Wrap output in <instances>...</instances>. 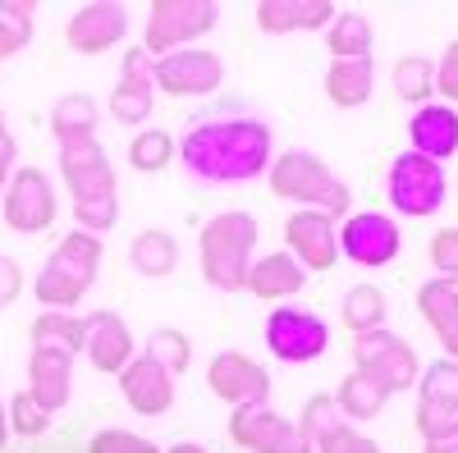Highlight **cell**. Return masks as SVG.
<instances>
[{
  "label": "cell",
  "mask_w": 458,
  "mask_h": 453,
  "mask_svg": "<svg viewBox=\"0 0 458 453\" xmlns=\"http://www.w3.org/2000/svg\"><path fill=\"white\" fill-rule=\"evenodd\" d=\"M120 390L129 398L133 412H142V417H161V412H170L174 403V375L161 371L157 362H147V357H129V366L120 371Z\"/></svg>",
  "instance_id": "ffe728a7"
},
{
  "label": "cell",
  "mask_w": 458,
  "mask_h": 453,
  "mask_svg": "<svg viewBox=\"0 0 458 453\" xmlns=\"http://www.w3.org/2000/svg\"><path fill=\"white\" fill-rule=\"evenodd\" d=\"M5 440H10V422H5V407H0V449H5Z\"/></svg>",
  "instance_id": "f6af8a7d"
},
{
  "label": "cell",
  "mask_w": 458,
  "mask_h": 453,
  "mask_svg": "<svg viewBox=\"0 0 458 453\" xmlns=\"http://www.w3.org/2000/svg\"><path fill=\"white\" fill-rule=\"evenodd\" d=\"M10 426H14L19 435H47L51 412L37 407V403H32V394H14V398H10Z\"/></svg>",
  "instance_id": "74e56055"
},
{
  "label": "cell",
  "mask_w": 458,
  "mask_h": 453,
  "mask_svg": "<svg viewBox=\"0 0 458 453\" xmlns=\"http://www.w3.org/2000/svg\"><path fill=\"white\" fill-rule=\"evenodd\" d=\"M431 261L440 266V280H458V230H440L431 239Z\"/></svg>",
  "instance_id": "ab89813d"
},
{
  "label": "cell",
  "mask_w": 458,
  "mask_h": 453,
  "mask_svg": "<svg viewBox=\"0 0 458 453\" xmlns=\"http://www.w3.org/2000/svg\"><path fill=\"white\" fill-rule=\"evenodd\" d=\"M302 271L298 261L289 256V252H271V256H257L252 261V271H248V289L257 293V298H289V293H298L302 289Z\"/></svg>",
  "instance_id": "484cf974"
},
{
  "label": "cell",
  "mask_w": 458,
  "mask_h": 453,
  "mask_svg": "<svg viewBox=\"0 0 458 453\" xmlns=\"http://www.w3.org/2000/svg\"><path fill=\"white\" fill-rule=\"evenodd\" d=\"M129 261H133V271H138V275L161 280V275H170V271L179 266V243H174L165 230H147V234L133 239Z\"/></svg>",
  "instance_id": "4316f807"
},
{
  "label": "cell",
  "mask_w": 458,
  "mask_h": 453,
  "mask_svg": "<svg viewBox=\"0 0 458 453\" xmlns=\"http://www.w3.org/2000/svg\"><path fill=\"white\" fill-rule=\"evenodd\" d=\"M326 344H330V330L317 312L276 307L271 321H266V348L280 362H312V357L326 353Z\"/></svg>",
  "instance_id": "9c48e42d"
},
{
  "label": "cell",
  "mask_w": 458,
  "mask_h": 453,
  "mask_svg": "<svg viewBox=\"0 0 458 453\" xmlns=\"http://www.w3.org/2000/svg\"><path fill=\"white\" fill-rule=\"evenodd\" d=\"M73 390V357L51 353V348H32V366H28V394L42 412H60L69 403Z\"/></svg>",
  "instance_id": "7402d4cb"
},
{
  "label": "cell",
  "mask_w": 458,
  "mask_h": 453,
  "mask_svg": "<svg viewBox=\"0 0 458 453\" xmlns=\"http://www.w3.org/2000/svg\"><path fill=\"white\" fill-rule=\"evenodd\" d=\"M330 51H335V60H367V51H371V23H367V14H335L330 19Z\"/></svg>",
  "instance_id": "f546056e"
},
{
  "label": "cell",
  "mask_w": 458,
  "mask_h": 453,
  "mask_svg": "<svg viewBox=\"0 0 458 453\" xmlns=\"http://www.w3.org/2000/svg\"><path fill=\"white\" fill-rule=\"evenodd\" d=\"M399 224L386 220L380 211H362L353 215L349 224H344V234H339V247L349 252V261H358V266H390V261L399 256Z\"/></svg>",
  "instance_id": "4fadbf2b"
},
{
  "label": "cell",
  "mask_w": 458,
  "mask_h": 453,
  "mask_svg": "<svg viewBox=\"0 0 458 453\" xmlns=\"http://www.w3.org/2000/svg\"><path fill=\"white\" fill-rule=\"evenodd\" d=\"M51 129H55V138H83V133H97V101L83 96V92L60 96L55 110H51Z\"/></svg>",
  "instance_id": "1f68e13d"
},
{
  "label": "cell",
  "mask_w": 458,
  "mask_h": 453,
  "mask_svg": "<svg viewBox=\"0 0 458 453\" xmlns=\"http://www.w3.org/2000/svg\"><path fill=\"white\" fill-rule=\"evenodd\" d=\"M88 453H157V444L133 431H101V435H92Z\"/></svg>",
  "instance_id": "f35d334b"
},
{
  "label": "cell",
  "mask_w": 458,
  "mask_h": 453,
  "mask_svg": "<svg viewBox=\"0 0 458 453\" xmlns=\"http://www.w3.org/2000/svg\"><path fill=\"white\" fill-rule=\"evenodd\" d=\"M83 353L92 357L97 371H124L133 353V334L120 312H92L83 321Z\"/></svg>",
  "instance_id": "d6986e66"
},
{
  "label": "cell",
  "mask_w": 458,
  "mask_h": 453,
  "mask_svg": "<svg viewBox=\"0 0 458 453\" xmlns=\"http://www.w3.org/2000/svg\"><path fill=\"white\" fill-rule=\"evenodd\" d=\"M335 19V5L330 0H261L257 5V23L266 32H298V28H321Z\"/></svg>",
  "instance_id": "d4e9b609"
},
{
  "label": "cell",
  "mask_w": 458,
  "mask_h": 453,
  "mask_svg": "<svg viewBox=\"0 0 458 453\" xmlns=\"http://www.w3.org/2000/svg\"><path fill=\"white\" fill-rule=\"evenodd\" d=\"M271 193L276 197H289V202H302V211H326L330 220L349 211L353 193L349 183H339L326 161H317L312 151H284L271 170Z\"/></svg>",
  "instance_id": "5b68a950"
},
{
  "label": "cell",
  "mask_w": 458,
  "mask_h": 453,
  "mask_svg": "<svg viewBox=\"0 0 458 453\" xmlns=\"http://www.w3.org/2000/svg\"><path fill=\"white\" fill-rule=\"evenodd\" d=\"M55 220V188L42 170L23 165L19 174H10L5 188V224L14 234H42Z\"/></svg>",
  "instance_id": "7c38bea8"
},
{
  "label": "cell",
  "mask_w": 458,
  "mask_h": 453,
  "mask_svg": "<svg viewBox=\"0 0 458 453\" xmlns=\"http://www.w3.org/2000/svg\"><path fill=\"white\" fill-rule=\"evenodd\" d=\"M220 5L216 0H157L147 14V37H142V51L147 55H170L183 51L193 37H202L207 28H216Z\"/></svg>",
  "instance_id": "8992f818"
},
{
  "label": "cell",
  "mask_w": 458,
  "mask_h": 453,
  "mask_svg": "<svg viewBox=\"0 0 458 453\" xmlns=\"http://www.w3.org/2000/svg\"><path fill=\"white\" fill-rule=\"evenodd\" d=\"M344 321H349V330H358V334L380 330V321H386V293H380L376 284L349 289V298H344Z\"/></svg>",
  "instance_id": "836d02e7"
},
{
  "label": "cell",
  "mask_w": 458,
  "mask_h": 453,
  "mask_svg": "<svg viewBox=\"0 0 458 453\" xmlns=\"http://www.w3.org/2000/svg\"><path fill=\"white\" fill-rule=\"evenodd\" d=\"M458 422V362H436L422 375V403H417V426L427 435Z\"/></svg>",
  "instance_id": "44dd1931"
},
{
  "label": "cell",
  "mask_w": 458,
  "mask_h": 453,
  "mask_svg": "<svg viewBox=\"0 0 458 453\" xmlns=\"http://www.w3.org/2000/svg\"><path fill=\"white\" fill-rule=\"evenodd\" d=\"M427 453H458V422L436 431V435H427Z\"/></svg>",
  "instance_id": "7bdbcfd3"
},
{
  "label": "cell",
  "mask_w": 458,
  "mask_h": 453,
  "mask_svg": "<svg viewBox=\"0 0 458 453\" xmlns=\"http://www.w3.org/2000/svg\"><path fill=\"white\" fill-rule=\"evenodd\" d=\"M188 174L211 183H248L271 165V129L257 120H211L179 142Z\"/></svg>",
  "instance_id": "6da1fadb"
},
{
  "label": "cell",
  "mask_w": 458,
  "mask_h": 453,
  "mask_svg": "<svg viewBox=\"0 0 458 453\" xmlns=\"http://www.w3.org/2000/svg\"><path fill=\"white\" fill-rule=\"evenodd\" d=\"M417 312L431 321L449 362H458V280H427L417 289Z\"/></svg>",
  "instance_id": "cb8c5ba5"
},
{
  "label": "cell",
  "mask_w": 458,
  "mask_h": 453,
  "mask_svg": "<svg viewBox=\"0 0 458 453\" xmlns=\"http://www.w3.org/2000/svg\"><path fill=\"white\" fill-rule=\"evenodd\" d=\"M390 202L403 215H431L445 202V170L417 151H403V156L390 165Z\"/></svg>",
  "instance_id": "ba28073f"
},
{
  "label": "cell",
  "mask_w": 458,
  "mask_h": 453,
  "mask_svg": "<svg viewBox=\"0 0 458 453\" xmlns=\"http://www.w3.org/2000/svg\"><path fill=\"white\" fill-rule=\"evenodd\" d=\"M170 156H174V138H170L165 129H147V133L129 147V161H133V170H142V174L165 170Z\"/></svg>",
  "instance_id": "d590c367"
},
{
  "label": "cell",
  "mask_w": 458,
  "mask_h": 453,
  "mask_svg": "<svg viewBox=\"0 0 458 453\" xmlns=\"http://www.w3.org/2000/svg\"><path fill=\"white\" fill-rule=\"evenodd\" d=\"M60 165H64V179L73 188V215H79V230L97 239L101 230L114 224V215H120V202H114V170L106 161L97 133L60 138Z\"/></svg>",
  "instance_id": "7a4b0ae2"
},
{
  "label": "cell",
  "mask_w": 458,
  "mask_h": 453,
  "mask_svg": "<svg viewBox=\"0 0 458 453\" xmlns=\"http://www.w3.org/2000/svg\"><path fill=\"white\" fill-rule=\"evenodd\" d=\"M252 247H257V220L248 211H225V215L207 220V230L198 239L202 275L225 293H239L252 271Z\"/></svg>",
  "instance_id": "3957f363"
},
{
  "label": "cell",
  "mask_w": 458,
  "mask_h": 453,
  "mask_svg": "<svg viewBox=\"0 0 458 453\" xmlns=\"http://www.w3.org/2000/svg\"><path fill=\"white\" fill-rule=\"evenodd\" d=\"M394 92L412 105H427V96L436 92V64L427 55H403L394 64Z\"/></svg>",
  "instance_id": "d6a6232c"
},
{
  "label": "cell",
  "mask_w": 458,
  "mask_h": 453,
  "mask_svg": "<svg viewBox=\"0 0 458 453\" xmlns=\"http://www.w3.org/2000/svg\"><path fill=\"white\" fill-rule=\"evenodd\" d=\"M147 362H157L161 371L174 375L193 362V344H188V334H179V330H157L147 339Z\"/></svg>",
  "instance_id": "e575fe53"
},
{
  "label": "cell",
  "mask_w": 458,
  "mask_h": 453,
  "mask_svg": "<svg viewBox=\"0 0 458 453\" xmlns=\"http://www.w3.org/2000/svg\"><path fill=\"white\" fill-rule=\"evenodd\" d=\"M371 83H376L371 60H335L326 73V92L335 105H362L371 96Z\"/></svg>",
  "instance_id": "83f0119b"
},
{
  "label": "cell",
  "mask_w": 458,
  "mask_h": 453,
  "mask_svg": "<svg viewBox=\"0 0 458 453\" xmlns=\"http://www.w3.org/2000/svg\"><path fill=\"white\" fill-rule=\"evenodd\" d=\"M229 435L248 453H312V440L271 407H239L229 417Z\"/></svg>",
  "instance_id": "30bf717a"
},
{
  "label": "cell",
  "mask_w": 458,
  "mask_h": 453,
  "mask_svg": "<svg viewBox=\"0 0 458 453\" xmlns=\"http://www.w3.org/2000/svg\"><path fill=\"white\" fill-rule=\"evenodd\" d=\"M97 271H101V239L73 230V234L60 239V247L51 252L42 275H37V298L47 302V312H64L88 293Z\"/></svg>",
  "instance_id": "277c9868"
},
{
  "label": "cell",
  "mask_w": 458,
  "mask_h": 453,
  "mask_svg": "<svg viewBox=\"0 0 458 453\" xmlns=\"http://www.w3.org/2000/svg\"><path fill=\"white\" fill-rule=\"evenodd\" d=\"M353 353H358V371L367 375V381H376L386 394H394V390H408L412 381H417V353L403 344L399 334H390V330H367V334H358V344H353Z\"/></svg>",
  "instance_id": "52a82bcc"
},
{
  "label": "cell",
  "mask_w": 458,
  "mask_h": 453,
  "mask_svg": "<svg viewBox=\"0 0 458 453\" xmlns=\"http://www.w3.org/2000/svg\"><path fill=\"white\" fill-rule=\"evenodd\" d=\"M220 79H225V64L211 51L183 46V51H170L161 60H151V83L165 88L170 96H207V92L220 88Z\"/></svg>",
  "instance_id": "8fae6325"
},
{
  "label": "cell",
  "mask_w": 458,
  "mask_h": 453,
  "mask_svg": "<svg viewBox=\"0 0 458 453\" xmlns=\"http://www.w3.org/2000/svg\"><path fill=\"white\" fill-rule=\"evenodd\" d=\"M170 453H207L202 444H179V449H170Z\"/></svg>",
  "instance_id": "bcb514c9"
},
{
  "label": "cell",
  "mask_w": 458,
  "mask_h": 453,
  "mask_svg": "<svg viewBox=\"0 0 458 453\" xmlns=\"http://www.w3.org/2000/svg\"><path fill=\"white\" fill-rule=\"evenodd\" d=\"M32 348H51V353L73 357L83 348V321H73L64 312H42L32 321Z\"/></svg>",
  "instance_id": "f1b7e54d"
},
{
  "label": "cell",
  "mask_w": 458,
  "mask_h": 453,
  "mask_svg": "<svg viewBox=\"0 0 458 453\" xmlns=\"http://www.w3.org/2000/svg\"><path fill=\"white\" fill-rule=\"evenodd\" d=\"M10 170H14V142L0 147V193L10 188Z\"/></svg>",
  "instance_id": "ee69618b"
},
{
  "label": "cell",
  "mask_w": 458,
  "mask_h": 453,
  "mask_svg": "<svg viewBox=\"0 0 458 453\" xmlns=\"http://www.w3.org/2000/svg\"><path fill=\"white\" fill-rule=\"evenodd\" d=\"M289 252L298 266H312V271H330L335 266V252H339V239H335V220L326 211H293L289 224Z\"/></svg>",
  "instance_id": "2e32d148"
},
{
  "label": "cell",
  "mask_w": 458,
  "mask_h": 453,
  "mask_svg": "<svg viewBox=\"0 0 458 453\" xmlns=\"http://www.w3.org/2000/svg\"><path fill=\"white\" fill-rule=\"evenodd\" d=\"M151 101H157V83H151V55L138 46L124 55L120 83L110 92V115L120 124H142L151 115Z\"/></svg>",
  "instance_id": "ac0fdd59"
},
{
  "label": "cell",
  "mask_w": 458,
  "mask_h": 453,
  "mask_svg": "<svg viewBox=\"0 0 458 453\" xmlns=\"http://www.w3.org/2000/svg\"><path fill=\"white\" fill-rule=\"evenodd\" d=\"M10 142V129H5V110H0V147Z\"/></svg>",
  "instance_id": "7dc6e473"
},
{
  "label": "cell",
  "mask_w": 458,
  "mask_h": 453,
  "mask_svg": "<svg viewBox=\"0 0 458 453\" xmlns=\"http://www.w3.org/2000/svg\"><path fill=\"white\" fill-rule=\"evenodd\" d=\"M211 390L239 407H261L266 394H271V381H266V371L248 357V353H216L211 357V371H207Z\"/></svg>",
  "instance_id": "5bb4252c"
},
{
  "label": "cell",
  "mask_w": 458,
  "mask_h": 453,
  "mask_svg": "<svg viewBox=\"0 0 458 453\" xmlns=\"http://www.w3.org/2000/svg\"><path fill=\"white\" fill-rule=\"evenodd\" d=\"M124 28H129V10L124 5H114V0H92V5H83L79 14L69 19L64 37H69L73 51L101 55V51H110L114 42H120Z\"/></svg>",
  "instance_id": "9a60e30c"
},
{
  "label": "cell",
  "mask_w": 458,
  "mask_h": 453,
  "mask_svg": "<svg viewBox=\"0 0 458 453\" xmlns=\"http://www.w3.org/2000/svg\"><path fill=\"white\" fill-rule=\"evenodd\" d=\"M308 440H317V449L321 453H380L362 431H353V426H344L339 417H335V398L330 394H312L308 398V407H302V426H298Z\"/></svg>",
  "instance_id": "e0dca14e"
},
{
  "label": "cell",
  "mask_w": 458,
  "mask_h": 453,
  "mask_svg": "<svg viewBox=\"0 0 458 453\" xmlns=\"http://www.w3.org/2000/svg\"><path fill=\"white\" fill-rule=\"evenodd\" d=\"M436 88L449 96V101H458V42L445 51V60L436 64Z\"/></svg>",
  "instance_id": "60d3db41"
},
{
  "label": "cell",
  "mask_w": 458,
  "mask_h": 453,
  "mask_svg": "<svg viewBox=\"0 0 458 453\" xmlns=\"http://www.w3.org/2000/svg\"><path fill=\"white\" fill-rule=\"evenodd\" d=\"M380 403H386V390H380L376 381H367L362 371L344 375V385H339V394H335V407L344 412V417H353V422H367V417H376V412H380Z\"/></svg>",
  "instance_id": "4dcf8cb0"
},
{
  "label": "cell",
  "mask_w": 458,
  "mask_h": 453,
  "mask_svg": "<svg viewBox=\"0 0 458 453\" xmlns=\"http://www.w3.org/2000/svg\"><path fill=\"white\" fill-rule=\"evenodd\" d=\"M19 289H23V271H19V261L0 256V307H5V302H14V298H19Z\"/></svg>",
  "instance_id": "b9f144b4"
},
{
  "label": "cell",
  "mask_w": 458,
  "mask_h": 453,
  "mask_svg": "<svg viewBox=\"0 0 458 453\" xmlns=\"http://www.w3.org/2000/svg\"><path fill=\"white\" fill-rule=\"evenodd\" d=\"M408 138H412V151L417 156H427V161H449L454 151H458V110H449V105H422L412 115V124H408Z\"/></svg>",
  "instance_id": "603a6c76"
},
{
  "label": "cell",
  "mask_w": 458,
  "mask_h": 453,
  "mask_svg": "<svg viewBox=\"0 0 458 453\" xmlns=\"http://www.w3.org/2000/svg\"><path fill=\"white\" fill-rule=\"evenodd\" d=\"M32 37V5H0V55H14Z\"/></svg>",
  "instance_id": "8d00e7d4"
}]
</instances>
